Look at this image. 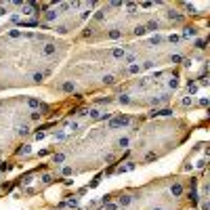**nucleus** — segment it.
Segmentation results:
<instances>
[{
    "instance_id": "nucleus-1",
    "label": "nucleus",
    "mask_w": 210,
    "mask_h": 210,
    "mask_svg": "<svg viewBox=\"0 0 210 210\" xmlns=\"http://www.w3.org/2000/svg\"><path fill=\"white\" fill-rule=\"evenodd\" d=\"M141 120V114L118 111L93 99L78 101L53 130L55 141L44 153L48 176L67 181L122 164Z\"/></svg>"
},
{
    "instance_id": "nucleus-2",
    "label": "nucleus",
    "mask_w": 210,
    "mask_h": 210,
    "mask_svg": "<svg viewBox=\"0 0 210 210\" xmlns=\"http://www.w3.org/2000/svg\"><path fill=\"white\" fill-rule=\"evenodd\" d=\"M206 19H208V11L196 13V6L189 2H153V0L99 2L91 19L71 42L74 44H126L151 34L175 32Z\"/></svg>"
},
{
    "instance_id": "nucleus-3",
    "label": "nucleus",
    "mask_w": 210,
    "mask_h": 210,
    "mask_svg": "<svg viewBox=\"0 0 210 210\" xmlns=\"http://www.w3.org/2000/svg\"><path fill=\"white\" fill-rule=\"evenodd\" d=\"M74 42L21 25L0 27V95L44 86Z\"/></svg>"
},
{
    "instance_id": "nucleus-4",
    "label": "nucleus",
    "mask_w": 210,
    "mask_h": 210,
    "mask_svg": "<svg viewBox=\"0 0 210 210\" xmlns=\"http://www.w3.org/2000/svg\"><path fill=\"white\" fill-rule=\"evenodd\" d=\"M130 76L135 70L122 44H71L44 88L63 101H88Z\"/></svg>"
},
{
    "instance_id": "nucleus-5",
    "label": "nucleus",
    "mask_w": 210,
    "mask_h": 210,
    "mask_svg": "<svg viewBox=\"0 0 210 210\" xmlns=\"http://www.w3.org/2000/svg\"><path fill=\"white\" fill-rule=\"evenodd\" d=\"M187 84L185 67H166V70H153L135 74L114 86L109 93L95 97L93 101L107 105L118 111L126 114H141V116H153L170 109L179 99V95Z\"/></svg>"
},
{
    "instance_id": "nucleus-6",
    "label": "nucleus",
    "mask_w": 210,
    "mask_h": 210,
    "mask_svg": "<svg viewBox=\"0 0 210 210\" xmlns=\"http://www.w3.org/2000/svg\"><path fill=\"white\" fill-rule=\"evenodd\" d=\"M208 19L162 34L145 36L135 42L122 44L128 55L135 74L166 67H181L193 55H198L208 46Z\"/></svg>"
},
{
    "instance_id": "nucleus-7",
    "label": "nucleus",
    "mask_w": 210,
    "mask_h": 210,
    "mask_svg": "<svg viewBox=\"0 0 210 210\" xmlns=\"http://www.w3.org/2000/svg\"><path fill=\"white\" fill-rule=\"evenodd\" d=\"M193 126L196 124L189 116L175 114L170 109L153 114V116H143V120L137 124L130 137L128 149L124 153V160H122V164H126L124 168L149 166L166 158L176 147L189 141Z\"/></svg>"
},
{
    "instance_id": "nucleus-8",
    "label": "nucleus",
    "mask_w": 210,
    "mask_h": 210,
    "mask_svg": "<svg viewBox=\"0 0 210 210\" xmlns=\"http://www.w3.org/2000/svg\"><path fill=\"white\" fill-rule=\"evenodd\" d=\"M59 109L36 95L0 97V162L21 153L25 143L38 137L40 126Z\"/></svg>"
},
{
    "instance_id": "nucleus-9",
    "label": "nucleus",
    "mask_w": 210,
    "mask_h": 210,
    "mask_svg": "<svg viewBox=\"0 0 210 210\" xmlns=\"http://www.w3.org/2000/svg\"><path fill=\"white\" fill-rule=\"evenodd\" d=\"M191 175H164L137 187L105 193L93 210H183L189 206Z\"/></svg>"
},
{
    "instance_id": "nucleus-10",
    "label": "nucleus",
    "mask_w": 210,
    "mask_h": 210,
    "mask_svg": "<svg viewBox=\"0 0 210 210\" xmlns=\"http://www.w3.org/2000/svg\"><path fill=\"white\" fill-rule=\"evenodd\" d=\"M97 4L99 2L95 0H67L42 4L38 6V13L34 17V27L71 42L91 19Z\"/></svg>"
},
{
    "instance_id": "nucleus-11",
    "label": "nucleus",
    "mask_w": 210,
    "mask_h": 210,
    "mask_svg": "<svg viewBox=\"0 0 210 210\" xmlns=\"http://www.w3.org/2000/svg\"><path fill=\"white\" fill-rule=\"evenodd\" d=\"M42 210H76V208H71L70 204H61V206H50V208H42Z\"/></svg>"
},
{
    "instance_id": "nucleus-12",
    "label": "nucleus",
    "mask_w": 210,
    "mask_h": 210,
    "mask_svg": "<svg viewBox=\"0 0 210 210\" xmlns=\"http://www.w3.org/2000/svg\"><path fill=\"white\" fill-rule=\"evenodd\" d=\"M183 210H200V208H198V206H185Z\"/></svg>"
}]
</instances>
